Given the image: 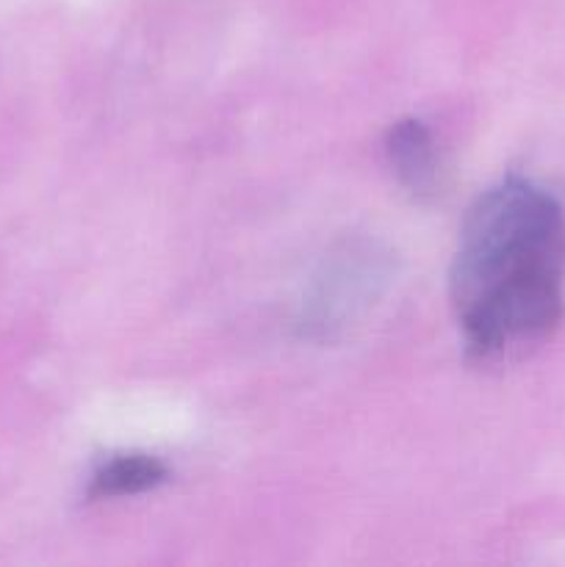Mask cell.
Wrapping results in <instances>:
<instances>
[{
  "label": "cell",
  "instance_id": "cell-4",
  "mask_svg": "<svg viewBox=\"0 0 565 567\" xmlns=\"http://www.w3.org/2000/svg\"><path fill=\"white\" fill-rule=\"evenodd\" d=\"M170 480V471L158 457L150 454H120L100 465L89 480L86 496L92 502H105V498H125L150 493Z\"/></svg>",
  "mask_w": 565,
  "mask_h": 567
},
{
  "label": "cell",
  "instance_id": "cell-1",
  "mask_svg": "<svg viewBox=\"0 0 565 567\" xmlns=\"http://www.w3.org/2000/svg\"><path fill=\"white\" fill-rule=\"evenodd\" d=\"M454 316L480 360L552 336L565 316V208L526 177H504L476 197L460 227Z\"/></svg>",
  "mask_w": 565,
  "mask_h": 567
},
{
  "label": "cell",
  "instance_id": "cell-2",
  "mask_svg": "<svg viewBox=\"0 0 565 567\" xmlns=\"http://www.w3.org/2000/svg\"><path fill=\"white\" fill-rule=\"evenodd\" d=\"M388 280V258L371 244H349L325 260L305 293L299 327L308 338L338 336L352 324Z\"/></svg>",
  "mask_w": 565,
  "mask_h": 567
},
{
  "label": "cell",
  "instance_id": "cell-3",
  "mask_svg": "<svg viewBox=\"0 0 565 567\" xmlns=\"http://www.w3.org/2000/svg\"><path fill=\"white\" fill-rule=\"evenodd\" d=\"M388 164L413 197H430L438 186V155L430 127L421 120L393 122L386 136Z\"/></svg>",
  "mask_w": 565,
  "mask_h": 567
}]
</instances>
